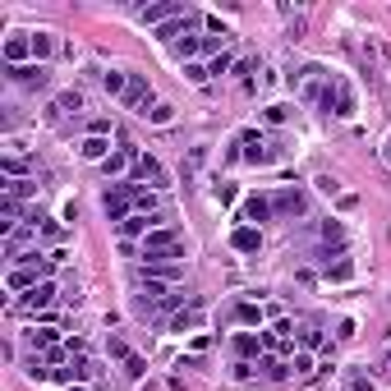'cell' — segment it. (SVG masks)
<instances>
[{
	"instance_id": "6da1fadb",
	"label": "cell",
	"mask_w": 391,
	"mask_h": 391,
	"mask_svg": "<svg viewBox=\"0 0 391 391\" xmlns=\"http://www.w3.org/2000/svg\"><path fill=\"white\" fill-rule=\"evenodd\" d=\"M143 258L147 263H184V230H175V226H156V230L143 235Z\"/></svg>"
},
{
	"instance_id": "7a4b0ae2",
	"label": "cell",
	"mask_w": 391,
	"mask_h": 391,
	"mask_svg": "<svg viewBox=\"0 0 391 391\" xmlns=\"http://www.w3.org/2000/svg\"><path fill=\"white\" fill-rule=\"evenodd\" d=\"M323 111L336 115V120H350V115H355V88H350V78H346V74H332V78H327Z\"/></svg>"
},
{
	"instance_id": "3957f363",
	"label": "cell",
	"mask_w": 391,
	"mask_h": 391,
	"mask_svg": "<svg viewBox=\"0 0 391 391\" xmlns=\"http://www.w3.org/2000/svg\"><path fill=\"white\" fill-rule=\"evenodd\" d=\"M101 212L111 216L115 226L129 221L134 216V179H120V184H111V189L101 193Z\"/></svg>"
},
{
	"instance_id": "277c9868",
	"label": "cell",
	"mask_w": 391,
	"mask_h": 391,
	"mask_svg": "<svg viewBox=\"0 0 391 391\" xmlns=\"http://www.w3.org/2000/svg\"><path fill=\"white\" fill-rule=\"evenodd\" d=\"M134 184H143V189H166L170 184V170L161 166V161H156L152 152H138V161H134Z\"/></svg>"
},
{
	"instance_id": "5b68a950",
	"label": "cell",
	"mask_w": 391,
	"mask_h": 391,
	"mask_svg": "<svg viewBox=\"0 0 391 391\" xmlns=\"http://www.w3.org/2000/svg\"><path fill=\"white\" fill-rule=\"evenodd\" d=\"M111 359H120V369H124V378H129V382H138L147 373V359L138 355L129 341H120V336H111Z\"/></svg>"
},
{
	"instance_id": "8992f818",
	"label": "cell",
	"mask_w": 391,
	"mask_h": 391,
	"mask_svg": "<svg viewBox=\"0 0 391 391\" xmlns=\"http://www.w3.org/2000/svg\"><path fill=\"white\" fill-rule=\"evenodd\" d=\"M120 106H124V111H138V115H143L147 106H156V101H152V83H147V74H129V88H124Z\"/></svg>"
},
{
	"instance_id": "52a82bcc",
	"label": "cell",
	"mask_w": 391,
	"mask_h": 391,
	"mask_svg": "<svg viewBox=\"0 0 391 391\" xmlns=\"http://www.w3.org/2000/svg\"><path fill=\"white\" fill-rule=\"evenodd\" d=\"M0 56H5V69L33 65V33H10V37H5V46H0Z\"/></svg>"
},
{
	"instance_id": "ba28073f",
	"label": "cell",
	"mask_w": 391,
	"mask_h": 391,
	"mask_svg": "<svg viewBox=\"0 0 391 391\" xmlns=\"http://www.w3.org/2000/svg\"><path fill=\"white\" fill-rule=\"evenodd\" d=\"M272 193H249L244 202H239V221L244 226H263V221H272Z\"/></svg>"
},
{
	"instance_id": "9c48e42d",
	"label": "cell",
	"mask_w": 391,
	"mask_h": 391,
	"mask_svg": "<svg viewBox=\"0 0 391 391\" xmlns=\"http://www.w3.org/2000/svg\"><path fill=\"white\" fill-rule=\"evenodd\" d=\"M179 14H189L179 0H161V5H143L138 10V19L147 23V28H161V23H170V19H179Z\"/></svg>"
},
{
	"instance_id": "30bf717a",
	"label": "cell",
	"mask_w": 391,
	"mask_h": 391,
	"mask_svg": "<svg viewBox=\"0 0 391 391\" xmlns=\"http://www.w3.org/2000/svg\"><path fill=\"white\" fill-rule=\"evenodd\" d=\"M304 193L300 189H272V212L276 216H304Z\"/></svg>"
},
{
	"instance_id": "8fae6325",
	"label": "cell",
	"mask_w": 391,
	"mask_h": 391,
	"mask_svg": "<svg viewBox=\"0 0 391 391\" xmlns=\"http://www.w3.org/2000/svg\"><path fill=\"white\" fill-rule=\"evenodd\" d=\"M235 327H263V318H267V309L263 304H253V300H239V304H230V313H226Z\"/></svg>"
},
{
	"instance_id": "7c38bea8",
	"label": "cell",
	"mask_w": 391,
	"mask_h": 391,
	"mask_svg": "<svg viewBox=\"0 0 391 391\" xmlns=\"http://www.w3.org/2000/svg\"><path fill=\"white\" fill-rule=\"evenodd\" d=\"M46 304H56V281H42V286H33L28 295H19L23 313H37V309H46Z\"/></svg>"
},
{
	"instance_id": "4fadbf2b",
	"label": "cell",
	"mask_w": 391,
	"mask_h": 391,
	"mask_svg": "<svg viewBox=\"0 0 391 391\" xmlns=\"http://www.w3.org/2000/svg\"><path fill=\"white\" fill-rule=\"evenodd\" d=\"M230 249L235 253H258V249H263V230H258V226H235L230 230Z\"/></svg>"
},
{
	"instance_id": "5bb4252c",
	"label": "cell",
	"mask_w": 391,
	"mask_h": 391,
	"mask_svg": "<svg viewBox=\"0 0 391 391\" xmlns=\"http://www.w3.org/2000/svg\"><path fill=\"white\" fill-rule=\"evenodd\" d=\"M239 143H249V152H244L249 166H267V161H276V152L263 147V138H258V134H239Z\"/></svg>"
},
{
	"instance_id": "9a60e30c",
	"label": "cell",
	"mask_w": 391,
	"mask_h": 391,
	"mask_svg": "<svg viewBox=\"0 0 391 391\" xmlns=\"http://www.w3.org/2000/svg\"><path fill=\"white\" fill-rule=\"evenodd\" d=\"M111 152H115L111 138H97V134H88L83 143H78V156H83V161H106Z\"/></svg>"
},
{
	"instance_id": "2e32d148",
	"label": "cell",
	"mask_w": 391,
	"mask_h": 391,
	"mask_svg": "<svg viewBox=\"0 0 391 391\" xmlns=\"http://www.w3.org/2000/svg\"><path fill=\"white\" fill-rule=\"evenodd\" d=\"M263 350H267V346H263V332H239V336H235V355H239V359H263Z\"/></svg>"
},
{
	"instance_id": "e0dca14e",
	"label": "cell",
	"mask_w": 391,
	"mask_h": 391,
	"mask_svg": "<svg viewBox=\"0 0 391 391\" xmlns=\"http://www.w3.org/2000/svg\"><path fill=\"white\" fill-rule=\"evenodd\" d=\"M10 78H14V83H23V88H33V83L42 88V83H46V65H37V60H33V65H14Z\"/></svg>"
},
{
	"instance_id": "ac0fdd59",
	"label": "cell",
	"mask_w": 391,
	"mask_h": 391,
	"mask_svg": "<svg viewBox=\"0 0 391 391\" xmlns=\"http://www.w3.org/2000/svg\"><path fill=\"white\" fill-rule=\"evenodd\" d=\"M156 226H161V221H156V216H129V221H120V226H115V230H120V239H134V235H147V230H156Z\"/></svg>"
},
{
	"instance_id": "d6986e66",
	"label": "cell",
	"mask_w": 391,
	"mask_h": 391,
	"mask_svg": "<svg viewBox=\"0 0 391 391\" xmlns=\"http://www.w3.org/2000/svg\"><path fill=\"white\" fill-rule=\"evenodd\" d=\"M189 23H198V14H179V19H170V23H161V28H156V37H161V42H179V33H184V28H189Z\"/></svg>"
},
{
	"instance_id": "ffe728a7",
	"label": "cell",
	"mask_w": 391,
	"mask_h": 391,
	"mask_svg": "<svg viewBox=\"0 0 391 391\" xmlns=\"http://www.w3.org/2000/svg\"><path fill=\"white\" fill-rule=\"evenodd\" d=\"M258 373H263V378H272V382H281V378H290V359L263 355V359H258Z\"/></svg>"
},
{
	"instance_id": "44dd1931",
	"label": "cell",
	"mask_w": 391,
	"mask_h": 391,
	"mask_svg": "<svg viewBox=\"0 0 391 391\" xmlns=\"http://www.w3.org/2000/svg\"><path fill=\"white\" fill-rule=\"evenodd\" d=\"M23 341H28L33 350H51V346H56V327H51V323H46V327H28Z\"/></svg>"
},
{
	"instance_id": "7402d4cb",
	"label": "cell",
	"mask_w": 391,
	"mask_h": 391,
	"mask_svg": "<svg viewBox=\"0 0 391 391\" xmlns=\"http://www.w3.org/2000/svg\"><path fill=\"white\" fill-rule=\"evenodd\" d=\"M51 56H56V33H33V60L46 65Z\"/></svg>"
},
{
	"instance_id": "603a6c76",
	"label": "cell",
	"mask_w": 391,
	"mask_h": 391,
	"mask_svg": "<svg viewBox=\"0 0 391 391\" xmlns=\"http://www.w3.org/2000/svg\"><path fill=\"white\" fill-rule=\"evenodd\" d=\"M143 120L147 124H170V120H175V106H170V101H156V106L143 111Z\"/></svg>"
},
{
	"instance_id": "cb8c5ba5",
	"label": "cell",
	"mask_w": 391,
	"mask_h": 391,
	"mask_svg": "<svg viewBox=\"0 0 391 391\" xmlns=\"http://www.w3.org/2000/svg\"><path fill=\"white\" fill-rule=\"evenodd\" d=\"M198 51H202V37H179V42H175V56L184 60V65H193Z\"/></svg>"
},
{
	"instance_id": "d4e9b609",
	"label": "cell",
	"mask_w": 391,
	"mask_h": 391,
	"mask_svg": "<svg viewBox=\"0 0 391 391\" xmlns=\"http://www.w3.org/2000/svg\"><path fill=\"white\" fill-rule=\"evenodd\" d=\"M101 88L111 92V97H124V88H129V74H120V69H111V74H101Z\"/></svg>"
},
{
	"instance_id": "484cf974",
	"label": "cell",
	"mask_w": 391,
	"mask_h": 391,
	"mask_svg": "<svg viewBox=\"0 0 391 391\" xmlns=\"http://www.w3.org/2000/svg\"><path fill=\"white\" fill-rule=\"evenodd\" d=\"M309 373H313V355L309 350H295L290 355V378H309Z\"/></svg>"
},
{
	"instance_id": "4316f807",
	"label": "cell",
	"mask_w": 391,
	"mask_h": 391,
	"mask_svg": "<svg viewBox=\"0 0 391 391\" xmlns=\"http://www.w3.org/2000/svg\"><path fill=\"white\" fill-rule=\"evenodd\" d=\"M202 323V309H189V313H175L170 318V332H189V327H198Z\"/></svg>"
},
{
	"instance_id": "83f0119b",
	"label": "cell",
	"mask_w": 391,
	"mask_h": 391,
	"mask_svg": "<svg viewBox=\"0 0 391 391\" xmlns=\"http://www.w3.org/2000/svg\"><path fill=\"white\" fill-rule=\"evenodd\" d=\"M56 111H83V92H74V88H69V92H60V97H56Z\"/></svg>"
},
{
	"instance_id": "f1b7e54d",
	"label": "cell",
	"mask_w": 391,
	"mask_h": 391,
	"mask_svg": "<svg viewBox=\"0 0 391 391\" xmlns=\"http://www.w3.org/2000/svg\"><path fill=\"white\" fill-rule=\"evenodd\" d=\"M290 111H295V106L276 101V106H267V111H263V120H267V124H286V120H290Z\"/></svg>"
},
{
	"instance_id": "f546056e",
	"label": "cell",
	"mask_w": 391,
	"mask_h": 391,
	"mask_svg": "<svg viewBox=\"0 0 391 391\" xmlns=\"http://www.w3.org/2000/svg\"><path fill=\"white\" fill-rule=\"evenodd\" d=\"M350 272H355V263H350V258H341V263H327V281H350Z\"/></svg>"
},
{
	"instance_id": "4dcf8cb0",
	"label": "cell",
	"mask_w": 391,
	"mask_h": 391,
	"mask_svg": "<svg viewBox=\"0 0 391 391\" xmlns=\"http://www.w3.org/2000/svg\"><path fill=\"white\" fill-rule=\"evenodd\" d=\"M184 78H189L193 88H202V83H207L212 74H207V65H202V60H193V65H184Z\"/></svg>"
},
{
	"instance_id": "1f68e13d",
	"label": "cell",
	"mask_w": 391,
	"mask_h": 391,
	"mask_svg": "<svg viewBox=\"0 0 391 391\" xmlns=\"http://www.w3.org/2000/svg\"><path fill=\"white\" fill-rule=\"evenodd\" d=\"M230 65H235V56H230V51H221V56H212V60H207V74L216 78V74H226Z\"/></svg>"
},
{
	"instance_id": "d6a6232c",
	"label": "cell",
	"mask_w": 391,
	"mask_h": 391,
	"mask_svg": "<svg viewBox=\"0 0 391 391\" xmlns=\"http://www.w3.org/2000/svg\"><path fill=\"white\" fill-rule=\"evenodd\" d=\"M323 239H327V244H346V230H341V221H327V226H323Z\"/></svg>"
},
{
	"instance_id": "836d02e7",
	"label": "cell",
	"mask_w": 391,
	"mask_h": 391,
	"mask_svg": "<svg viewBox=\"0 0 391 391\" xmlns=\"http://www.w3.org/2000/svg\"><path fill=\"white\" fill-rule=\"evenodd\" d=\"M318 346H323V332L304 327V332H300V350H318Z\"/></svg>"
},
{
	"instance_id": "e575fe53",
	"label": "cell",
	"mask_w": 391,
	"mask_h": 391,
	"mask_svg": "<svg viewBox=\"0 0 391 391\" xmlns=\"http://www.w3.org/2000/svg\"><path fill=\"white\" fill-rule=\"evenodd\" d=\"M346 391H373V382H369V378H364V373H355V378H350V382H346Z\"/></svg>"
},
{
	"instance_id": "d590c367",
	"label": "cell",
	"mask_w": 391,
	"mask_h": 391,
	"mask_svg": "<svg viewBox=\"0 0 391 391\" xmlns=\"http://www.w3.org/2000/svg\"><path fill=\"white\" fill-rule=\"evenodd\" d=\"M216 202H221V207H230V202H235V184H221V189H216Z\"/></svg>"
},
{
	"instance_id": "8d00e7d4",
	"label": "cell",
	"mask_w": 391,
	"mask_h": 391,
	"mask_svg": "<svg viewBox=\"0 0 391 391\" xmlns=\"http://www.w3.org/2000/svg\"><path fill=\"white\" fill-rule=\"evenodd\" d=\"M88 134H97V138H106V134H111V120H92V124H88Z\"/></svg>"
},
{
	"instance_id": "74e56055",
	"label": "cell",
	"mask_w": 391,
	"mask_h": 391,
	"mask_svg": "<svg viewBox=\"0 0 391 391\" xmlns=\"http://www.w3.org/2000/svg\"><path fill=\"white\" fill-rule=\"evenodd\" d=\"M336 341H355V323H341V327H336Z\"/></svg>"
},
{
	"instance_id": "f35d334b",
	"label": "cell",
	"mask_w": 391,
	"mask_h": 391,
	"mask_svg": "<svg viewBox=\"0 0 391 391\" xmlns=\"http://www.w3.org/2000/svg\"><path fill=\"white\" fill-rule=\"evenodd\" d=\"M382 161H387V166H391V138H387V147H382Z\"/></svg>"
},
{
	"instance_id": "ab89813d",
	"label": "cell",
	"mask_w": 391,
	"mask_h": 391,
	"mask_svg": "<svg viewBox=\"0 0 391 391\" xmlns=\"http://www.w3.org/2000/svg\"><path fill=\"white\" fill-rule=\"evenodd\" d=\"M69 391H88V382H69Z\"/></svg>"
},
{
	"instance_id": "60d3db41",
	"label": "cell",
	"mask_w": 391,
	"mask_h": 391,
	"mask_svg": "<svg viewBox=\"0 0 391 391\" xmlns=\"http://www.w3.org/2000/svg\"><path fill=\"white\" fill-rule=\"evenodd\" d=\"M387 369H391V350H387Z\"/></svg>"
}]
</instances>
